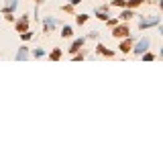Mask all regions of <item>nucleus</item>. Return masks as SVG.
<instances>
[{
  "instance_id": "1",
  "label": "nucleus",
  "mask_w": 163,
  "mask_h": 163,
  "mask_svg": "<svg viewBox=\"0 0 163 163\" xmlns=\"http://www.w3.org/2000/svg\"><path fill=\"white\" fill-rule=\"evenodd\" d=\"M147 49H149V39H141V41L137 43V47H135V53L141 55V53H145Z\"/></svg>"
},
{
  "instance_id": "2",
  "label": "nucleus",
  "mask_w": 163,
  "mask_h": 163,
  "mask_svg": "<svg viewBox=\"0 0 163 163\" xmlns=\"http://www.w3.org/2000/svg\"><path fill=\"white\" fill-rule=\"evenodd\" d=\"M27 57H29V51H27V47H20V51L16 53V59L23 61V59H27Z\"/></svg>"
},
{
  "instance_id": "3",
  "label": "nucleus",
  "mask_w": 163,
  "mask_h": 163,
  "mask_svg": "<svg viewBox=\"0 0 163 163\" xmlns=\"http://www.w3.org/2000/svg\"><path fill=\"white\" fill-rule=\"evenodd\" d=\"M82 45H84V39H78V41H74V45H71V49H69V51H71V53H75V51H78L79 47H82Z\"/></svg>"
},
{
  "instance_id": "4",
  "label": "nucleus",
  "mask_w": 163,
  "mask_h": 163,
  "mask_svg": "<svg viewBox=\"0 0 163 163\" xmlns=\"http://www.w3.org/2000/svg\"><path fill=\"white\" fill-rule=\"evenodd\" d=\"M114 35H116V37H124V35H129V29H127V27H120V29L114 31Z\"/></svg>"
},
{
  "instance_id": "5",
  "label": "nucleus",
  "mask_w": 163,
  "mask_h": 163,
  "mask_svg": "<svg viewBox=\"0 0 163 163\" xmlns=\"http://www.w3.org/2000/svg\"><path fill=\"white\" fill-rule=\"evenodd\" d=\"M45 29H55V20L53 19H47V20H45Z\"/></svg>"
},
{
  "instance_id": "6",
  "label": "nucleus",
  "mask_w": 163,
  "mask_h": 163,
  "mask_svg": "<svg viewBox=\"0 0 163 163\" xmlns=\"http://www.w3.org/2000/svg\"><path fill=\"white\" fill-rule=\"evenodd\" d=\"M15 6H16V0H8V6H6V12H8V15H10V10H12V8H15Z\"/></svg>"
},
{
  "instance_id": "7",
  "label": "nucleus",
  "mask_w": 163,
  "mask_h": 163,
  "mask_svg": "<svg viewBox=\"0 0 163 163\" xmlns=\"http://www.w3.org/2000/svg\"><path fill=\"white\" fill-rule=\"evenodd\" d=\"M98 51H100V53H104V55H112V51H108L104 45H98Z\"/></svg>"
},
{
  "instance_id": "8",
  "label": "nucleus",
  "mask_w": 163,
  "mask_h": 163,
  "mask_svg": "<svg viewBox=\"0 0 163 163\" xmlns=\"http://www.w3.org/2000/svg\"><path fill=\"white\" fill-rule=\"evenodd\" d=\"M61 35H63V37H71V27H63Z\"/></svg>"
},
{
  "instance_id": "9",
  "label": "nucleus",
  "mask_w": 163,
  "mask_h": 163,
  "mask_svg": "<svg viewBox=\"0 0 163 163\" xmlns=\"http://www.w3.org/2000/svg\"><path fill=\"white\" fill-rule=\"evenodd\" d=\"M75 20H78L79 25H84L86 20H88V16H86V15H78V19H75Z\"/></svg>"
},
{
  "instance_id": "10",
  "label": "nucleus",
  "mask_w": 163,
  "mask_h": 163,
  "mask_svg": "<svg viewBox=\"0 0 163 163\" xmlns=\"http://www.w3.org/2000/svg\"><path fill=\"white\" fill-rule=\"evenodd\" d=\"M59 55H61V51H59V49L53 51V53H51V59H59Z\"/></svg>"
},
{
  "instance_id": "11",
  "label": "nucleus",
  "mask_w": 163,
  "mask_h": 163,
  "mask_svg": "<svg viewBox=\"0 0 163 163\" xmlns=\"http://www.w3.org/2000/svg\"><path fill=\"white\" fill-rule=\"evenodd\" d=\"M129 47H131V43H129V41H124V43L120 45V49H122V51H129Z\"/></svg>"
},
{
  "instance_id": "12",
  "label": "nucleus",
  "mask_w": 163,
  "mask_h": 163,
  "mask_svg": "<svg viewBox=\"0 0 163 163\" xmlns=\"http://www.w3.org/2000/svg\"><path fill=\"white\" fill-rule=\"evenodd\" d=\"M131 16H133V12H129V10H124V12H122V19H131Z\"/></svg>"
},
{
  "instance_id": "13",
  "label": "nucleus",
  "mask_w": 163,
  "mask_h": 163,
  "mask_svg": "<svg viewBox=\"0 0 163 163\" xmlns=\"http://www.w3.org/2000/svg\"><path fill=\"white\" fill-rule=\"evenodd\" d=\"M141 2H145V0H131L129 6H135V4H141Z\"/></svg>"
},
{
  "instance_id": "14",
  "label": "nucleus",
  "mask_w": 163,
  "mask_h": 163,
  "mask_svg": "<svg viewBox=\"0 0 163 163\" xmlns=\"http://www.w3.org/2000/svg\"><path fill=\"white\" fill-rule=\"evenodd\" d=\"M31 37H33V35H31V33H23V41H29Z\"/></svg>"
},
{
  "instance_id": "15",
  "label": "nucleus",
  "mask_w": 163,
  "mask_h": 163,
  "mask_svg": "<svg viewBox=\"0 0 163 163\" xmlns=\"http://www.w3.org/2000/svg\"><path fill=\"white\" fill-rule=\"evenodd\" d=\"M78 2H79V0H71V4H78Z\"/></svg>"
}]
</instances>
